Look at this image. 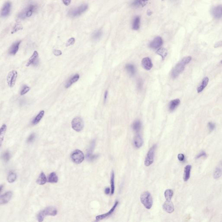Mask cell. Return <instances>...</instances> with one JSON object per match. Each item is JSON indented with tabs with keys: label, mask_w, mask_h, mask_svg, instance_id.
I'll return each mask as SVG.
<instances>
[{
	"label": "cell",
	"mask_w": 222,
	"mask_h": 222,
	"mask_svg": "<svg viewBox=\"0 0 222 222\" xmlns=\"http://www.w3.org/2000/svg\"><path fill=\"white\" fill-rule=\"evenodd\" d=\"M191 59L192 57L191 56H187L183 57L180 62L176 64L171 72V76L173 78H176L183 72L185 66L190 63Z\"/></svg>",
	"instance_id": "6da1fadb"
},
{
	"label": "cell",
	"mask_w": 222,
	"mask_h": 222,
	"mask_svg": "<svg viewBox=\"0 0 222 222\" xmlns=\"http://www.w3.org/2000/svg\"><path fill=\"white\" fill-rule=\"evenodd\" d=\"M57 214V210L54 207L46 208L40 212L37 215V219L39 222L43 221L44 218L48 216H55Z\"/></svg>",
	"instance_id": "7a4b0ae2"
},
{
	"label": "cell",
	"mask_w": 222,
	"mask_h": 222,
	"mask_svg": "<svg viewBox=\"0 0 222 222\" xmlns=\"http://www.w3.org/2000/svg\"><path fill=\"white\" fill-rule=\"evenodd\" d=\"M141 202L144 207L150 209L152 207L153 201L151 194L148 191H145L141 194L140 196Z\"/></svg>",
	"instance_id": "3957f363"
},
{
	"label": "cell",
	"mask_w": 222,
	"mask_h": 222,
	"mask_svg": "<svg viewBox=\"0 0 222 222\" xmlns=\"http://www.w3.org/2000/svg\"><path fill=\"white\" fill-rule=\"evenodd\" d=\"M37 8V6L34 4H31L28 7L23 10L18 15L19 18L24 19L27 17H29L31 16L32 14L35 11Z\"/></svg>",
	"instance_id": "277c9868"
},
{
	"label": "cell",
	"mask_w": 222,
	"mask_h": 222,
	"mask_svg": "<svg viewBox=\"0 0 222 222\" xmlns=\"http://www.w3.org/2000/svg\"><path fill=\"white\" fill-rule=\"evenodd\" d=\"M18 76L17 71L12 70L8 73L6 78L7 84L10 88H12L14 86Z\"/></svg>",
	"instance_id": "5b68a950"
},
{
	"label": "cell",
	"mask_w": 222,
	"mask_h": 222,
	"mask_svg": "<svg viewBox=\"0 0 222 222\" xmlns=\"http://www.w3.org/2000/svg\"><path fill=\"white\" fill-rule=\"evenodd\" d=\"M88 6L87 4H83L77 8L71 9L68 12L69 16L72 17H76L82 14L86 11L88 9Z\"/></svg>",
	"instance_id": "8992f818"
},
{
	"label": "cell",
	"mask_w": 222,
	"mask_h": 222,
	"mask_svg": "<svg viewBox=\"0 0 222 222\" xmlns=\"http://www.w3.org/2000/svg\"><path fill=\"white\" fill-rule=\"evenodd\" d=\"M72 128L77 132H80L83 130L84 126V122L80 117H76L72 121Z\"/></svg>",
	"instance_id": "52a82bcc"
},
{
	"label": "cell",
	"mask_w": 222,
	"mask_h": 222,
	"mask_svg": "<svg viewBox=\"0 0 222 222\" xmlns=\"http://www.w3.org/2000/svg\"><path fill=\"white\" fill-rule=\"evenodd\" d=\"M156 148V145H154L148 151L145 159V165L146 166H149L153 163L154 161V152Z\"/></svg>",
	"instance_id": "ba28073f"
},
{
	"label": "cell",
	"mask_w": 222,
	"mask_h": 222,
	"mask_svg": "<svg viewBox=\"0 0 222 222\" xmlns=\"http://www.w3.org/2000/svg\"><path fill=\"white\" fill-rule=\"evenodd\" d=\"M71 158L74 163L77 164H81L84 159V155L82 151L77 149L72 153Z\"/></svg>",
	"instance_id": "9c48e42d"
},
{
	"label": "cell",
	"mask_w": 222,
	"mask_h": 222,
	"mask_svg": "<svg viewBox=\"0 0 222 222\" xmlns=\"http://www.w3.org/2000/svg\"><path fill=\"white\" fill-rule=\"evenodd\" d=\"M39 54L36 50H35L33 53V54L30 57L28 60V62L26 64L27 67H29L30 65H33L36 66L39 63Z\"/></svg>",
	"instance_id": "30bf717a"
},
{
	"label": "cell",
	"mask_w": 222,
	"mask_h": 222,
	"mask_svg": "<svg viewBox=\"0 0 222 222\" xmlns=\"http://www.w3.org/2000/svg\"><path fill=\"white\" fill-rule=\"evenodd\" d=\"M118 204H119V201H116L115 202L114 205L113 206L112 208H111V209L109 211V212H107L106 214L98 216H97V217H96V221H102V220H103V219H105V218H107L108 216H110L114 212V210H115V209L117 208Z\"/></svg>",
	"instance_id": "8fae6325"
},
{
	"label": "cell",
	"mask_w": 222,
	"mask_h": 222,
	"mask_svg": "<svg viewBox=\"0 0 222 222\" xmlns=\"http://www.w3.org/2000/svg\"><path fill=\"white\" fill-rule=\"evenodd\" d=\"M163 44V40L160 37H155L149 44V47L151 48L156 49L159 48Z\"/></svg>",
	"instance_id": "7c38bea8"
},
{
	"label": "cell",
	"mask_w": 222,
	"mask_h": 222,
	"mask_svg": "<svg viewBox=\"0 0 222 222\" xmlns=\"http://www.w3.org/2000/svg\"><path fill=\"white\" fill-rule=\"evenodd\" d=\"M13 194L11 191H8L3 194L1 195L0 197V204L1 205L8 203L12 198Z\"/></svg>",
	"instance_id": "4fadbf2b"
},
{
	"label": "cell",
	"mask_w": 222,
	"mask_h": 222,
	"mask_svg": "<svg viewBox=\"0 0 222 222\" xmlns=\"http://www.w3.org/2000/svg\"><path fill=\"white\" fill-rule=\"evenodd\" d=\"M212 14L216 19H220L222 17V5L216 6L212 9Z\"/></svg>",
	"instance_id": "5bb4252c"
},
{
	"label": "cell",
	"mask_w": 222,
	"mask_h": 222,
	"mask_svg": "<svg viewBox=\"0 0 222 222\" xmlns=\"http://www.w3.org/2000/svg\"><path fill=\"white\" fill-rule=\"evenodd\" d=\"M21 41H18L13 43L9 50L8 53L10 55L14 56L18 52L19 49V46L21 44Z\"/></svg>",
	"instance_id": "9a60e30c"
},
{
	"label": "cell",
	"mask_w": 222,
	"mask_h": 222,
	"mask_svg": "<svg viewBox=\"0 0 222 222\" xmlns=\"http://www.w3.org/2000/svg\"><path fill=\"white\" fill-rule=\"evenodd\" d=\"M141 64L144 69L146 70H150L153 66V63H152L151 59L148 57L144 58L141 61Z\"/></svg>",
	"instance_id": "2e32d148"
},
{
	"label": "cell",
	"mask_w": 222,
	"mask_h": 222,
	"mask_svg": "<svg viewBox=\"0 0 222 222\" xmlns=\"http://www.w3.org/2000/svg\"><path fill=\"white\" fill-rule=\"evenodd\" d=\"M10 8H11V3L9 2H6L2 9L1 12V17H8L10 13Z\"/></svg>",
	"instance_id": "e0dca14e"
},
{
	"label": "cell",
	"mask_w": 222,
	"mask_h": 222,
	"mask_svg": "<svg viewBox=\"0 0 222 222\" xmlns=\"http://www.w3.org/2000/svg\"><path fill=\"white\" fill-rule=\"evenodd\" d=\"M163 209L167 213L171 214L174 211V206L171 201H166L163 205Z\"/></svg>",
	"instance_id": "ac0fdd59"
},
{
	"label": "cell",
	"mask_w": 222,
	"mask_h": 222,
	"mask_svg": "<svg viewBox=\"0 0 222 222\" xmlns=\"http://www.w3.org/2000/svg\"><path fill=\"white\" fill-rule=\"evenodd\" d=\"M148 2V0H134L131 3V6L134 8L144 7L147 5Z\"/></svg>",
	"instance_id": "d6986e66"
},
{
	"label": "cell",
	"mask_w": 222,
	"mask_h": 222,
	"mask_svg": "<svg viewBox=\"0 0 222 222\" xmlns=\"http://www.w3.org/2000/svg\"><path fill=\"white\" fill-rule=\"evenodd\" d=\"M79 77H80V76H79V74H77V73L75 74L74 76H72V77L68 81H67V83L65 84V88H66V89H68L69 87H70L73 84L75 83H76V82H77V81H78Z\"/></svg>",
	"instance_id": "ffe728a7"
},
{
	"label": "cell",
	"mask_w": 222,
	"mask_h": 222,
	"mask_svg": "<svg viewBox=\"0 0 222 222\" xmlns=\"http://www.w3.org/2000/svg\"><path fill=\"white\" fill-rule=\"evenodd\" d=\"M134 145L137 148H140L143 144V140L140 134H138L134 137Z\"/></svg>",
	"instance_id": "44dd1931"
},
{
	"label": "cell",
	"mask_w": 222,
	"mask_h": 222,
	"mask_svg": "<svg viewBox=\"0 0 222 222\" xmlns=\"http://www.w3.org/2000/svg\"><path fill=\"white\" fill-rule=\"evenodd\" d=\"M209 81V78L208 77H205L203 79L200 85V86L197 88V93H201L205 89L208 84Z\"/></svg>",
	"instance_id": "7402d4cb"
},
{
	"label": "cell",
	"mask_w": 222,
	"mask_h": 222,
	"mask_svg": "<svg viewBox=\"0 0 222 222\" xmlns=\"http://www.w3.org/2000/svg\"><path fill=\"white\" fill-rule=\"evenodd\" d=\"M222 175V161L220 162L215 169L214 173V179H218Z\"/></svg>",
	"instance_id": "603a6c76"
},
{
	"label": "cell",
	"mask_w": 222,
	"mask_h": 222,
	"mask_svg": "<svg viewBox=\"0 0 222 222\" xmlns=\"http://www.w3.org/2000/svg\"><path fill=\"white\" fill-rule=\"evenodd\" d=\"M180 99H174L170 102L169 105V110L170 112H173L176 109L180 104Z\"/></svg>",
	"instance_id": "cb8c5ba5"
},
{
	"label": "cell",
	"mask_w": 222,
	"mask_h": 222,
	"mask_svg": "<svg viewBox=\"0 0 222 222\" xmlns=\"http://www.w3.org/2000/svg\"><path fill=\"white\" fill-rule=\"evenodd\" d=\"M191 168L192 166L190 165H187L184 168V174H183V179L184 181H187L189 179L190 177Z\"/></svg>",
	"instance_id": "d4e9b609"
},
{
	"label": "cell",
	"mask_w": 222,
	"mask_h": 222,
	"mask_svg": "<svg viewBox=\"0 0 222 222\" xmlns=\"http://www.w3.org/2000/svg\"><path fill=\"white\" fill-rule=\"evenodd\" d=\"M44 114H45V111L44 110L40 111L39 113L36 116L35 118L32 121V125H36L38 124L43 118Z\"/></svg>",
	"instance_id": "484cf974"
},
{
	"label": "cell",
	"mask_w": 222,
	"mask_h": 222,
	"mask_svg": "<svg viewBox=\"0 0 222 222\" xmlns=\"http://www.w3.org/2000/svg\"><path fill=\"white\" fill-rule=\"evenodd\" d=\"M37 183L39 185H43L47 183V179L46 175L43 172H41L37 180Z\"/></svg>",
	"instance_id": "4316f807"
},
{
	"label": "cell",
	"mask_w": 222,
	"mask_h": 222,
	"mask_svg": "<svg viewBox=\"0 0 222 222\" xmlns=\"http://www.w3.org/2000/svg\"><path fill=\"white\" fill-rule=\"evenodd\" d=\"M141 18L139 16H136L134 19L132 23V29L134 30H137L140 27Z\"/></svg>",
	"instance_id": "83f0119b"
},
{
	"label": "cell",
	"mask_w": 222,
	"mask_h": 222,
	"mask_svg": "<svg viewBox=\"0 0 222 222\" xmlns=\"http://www.w3.org/2000/svg\"><path fill=\"white\" fill-rule=\"evenodd\" d=\"M125 69L127 71L131 76H133L136 72L135 66L132 64H127L126 65Z\"/></svg>",
	"instance_id": "f1b7e54d"
},
{
	"label": "cell",
	"mask_w": 222,
	"mask_h": 222,
	"mask_svg": "<svg viewBox=\"0 0 222 222\" xmlns=\"http://www.w3.org/2000/svg\"><path fill=\"white\" fill-rule=\"evenodd\" d=\"M58 181V177L55 172H52L49 176L48 181L50 183H56Z\"/></svg>",
	"instance_id": "f546056e"
},
{
	"label": "cell",
	"mask_w": 222,
	"mask_h": 222,
	"mask_svg": "<svg viewBox=\"0 0 222 222\" xmlns=\"http://www.w3.org/2000/svg\"><path fill=\"white\" fill-rule=\"evenodd\" d=\"M7 129V126L6 124H3L2 125L1 128V132H0V142H1V146L2 143L4 139V136L6 133V130Z\"/></svg>",
	"instance_id": "4dcf8cb0"
},
{
	"label": "cell",
	"mask_w": 222,
	"mask_h": 222,
	"mask_svg": "<svg viewBox=\"0 0 222 222\" xmlns=\"http://www.w3.org/2000/svg\"><path fill=\"white\" fill-rule=\"evenodd\" d=\"M132 129L134 132L138 133L140 131L141 124L139 120H136L134 122L132 125Z\"/></svg>",
	"instance_id": "1f68e13d"
},
{
	"label": "cell",
	"mask_w": 222,
	"mask_h": 222,
	"mask_svg": "<svg viewBox=\"0 0 222 222\" xmlns=\"http://www.w3.org/2000/svg\"><path fill=\"white\" fill-rule=\"evenodd\" d=\"M111 195H113L114 194V173L113 170H112L111 174Z\"/></svg>",
	"instance_id": "d6a6232c"
},
{
	"label": "cell",
	"mask_w": 222,
	"mask_h": 222,
	"mask_svg": "<svg viewBox=\"0 0 222 222\" xmlns=\"http://www.w3.org/2000/svg\"><path fill=\"white\" fill-rule=\"evenodd\" d=\"M173 195V191L172 190L167 189L165 191V196L166 201H171Z\"/></svg>",
	"instance_id": "836d02e7"
},
{
	"label": "cell",
	"mask_w": 222,
	"mask_h": 222,
	"mask_svg": "<svg viewBox=\"0 0 222 222\" xmlns=\"http://www.w3.org/2000/svg\"><path fill=\"white\" fill-rule=\"evenodd\" d=\"M17 179V175L15 173L10 172L8 176V181L10 183H12L16 181Z\"/></svg>",
	"instance_id": "e575fe53"
},
{
	"label": "cell",
	"mask_w": 222,
	"mask_h": 222,
	"mask_svg": "<svg viewBox=\"0 0 222 222\" xmlns=\"http://www.w3.org/2000/svg\"><path fill=\"white\" fill-rule=\"evenodd\" d=\"M103 32L100 30H97L94 32L92 35V37L94 40H97L99 39L102 37Z\"/></svg>",
	"instance_id": "d590c367"
},
{
	"label": "cell",
	"mask_w": 222,
	"mask_h": 222,
	"mask_svg": "<svg viewBox=\"0 0 222 222\" xmlns=\"http://www.w3.org/2000/svg\"><path fill=\"white\" fill-rule=\"evenodd\" d=\"M158 54L159 55L162 57V58L164 59L167 55L168 52L167 50L164 48H161L157 51Z\"/></svg>",
	"instance_id": "8d00e7d4"
},
{
	"label": "cell",
	"mask_w": 222,
	"mask_h": 222,
	"mask_svg": "<svg viewBox=\"0 0 222 222\" xmlns=\"http://www.w3.org/2000/svg\"><path fill=\"white\" fill-rule=\"evenodd\" d=\"M22 28L23 27H22L21 24L19 23H16L15 24L14 28H13V29L11 31V34H14L17 31H19V30L22 29Z\"/></svg>",
	"instance_id": "74e56055"
},
{
	"label": "cell",
	"mask_w": 222,
	"mask_h": 222,
	"mask_svg": "<svg viewBox=\"0 0 222 222\" xmlns=\"http://www.w3.org/2000/svg\"><path fill=\"white\" fill-rule=\"evenodd\" d=\"M30 90V87L27 86V85H25V86H23V88L22 89L21 91V92H20V95L21 96H23V95H25L28 92H29Z\"/></svg>",
	"instance_id": "f35d334b"
},
{
	"label": "cell",
	"mask_w": 222,
	"mask_h": 222,
	"mask_svg": "<svg viewBox=\"0 0 222 222\" xmlns=\"http://www.w3.org/2000/svg\"><path fill=\"white\" fill-rule=\"evenodd\" d=\"M2 158L3 160V161L5 162H8L10 160V155L8 151H6L3 154L2 156Z\"/></svg>",
	"instance_id": "ab89813d"
},
{
	"label": "cell",
	"mask_w": 222,
	"mask_h": 222,
	"mask_svg": "<svg viewBox=\"0 0 222 222\" xmlns=\"http://www.w3.org/2000/svg\"><path fill=\"white\" fill-rule=\"evenodd\" d=\"M75 43V38H73V37H71V38H70L67 41L66 44H65V46L66 47H69V46H72V45H73Z\"/></svg>",
	"instance_id": "60d3db41"
},
{
	"label": "cell",
	"mask_w": 222,
	"mask_h": 222,
	"mask_svg": "<svg viewBox=\"0 0 222 222\" xmlns=\"http://www.w3.org/2000/svg\"><path fill=\"white\" fill-rule=\"evenodd\" d=\"M35 134L34 133H32L29 136L28 138V139H27V142L28 143H31V142H33L35 138Z\"/></svg>",
	"instance_id": "b9f144b4"
},
{
	"label": "cell",
	"mask_w": 222,
	"mask_h": 222,
	"mask_svg": "<svg viewBox=\"0 0 222 222\" xmlns=\"http://www.w3.org/2000/svg\"><path fill=\"white\" fill-rule=\"evenodd\" d=\"M208 127L210 131L212 132L215 128V124L212 122H209L208 124Z\"/></svg>",
	"instance_id": "7bdbcfd3"
},
{
	"label": "cell",
	"mask_w": 222,
	"mask_h": 222,
	"mask_svg": "<svg viewBox=\"0 0 222 222\" xmlns=\"http://www.w3.org/2000/svg\"><path fill=\"white\" fill-rule=\"evenodd\" d=\"M143 81H142V79H139L138 80V82H137V87H138V90H140L142 89V87H143Z\"/></svg>",
	"instance_id": "ee69618b"
},
{
	"label": "cell",
	"mask_w": 222,
	"mask_h": 222,
	"mask_svg": "<svg viewBox=\"0 0 222 222\" xmlns=\"http://www.w3.org/2000/svg\"><path fill=\"white\" fill-rule=\"evenodd\" d=\"M53 54L54 55L56 56V57H59V56H61L62 54V52L60 50H54L53 51Z\"/></svg>",
	"instance_id": "f6af8a7d"
},
{
	"label": "cell",
	"mask_w": 222,
	"mask_h": 222,
	"mask_svg": "<svg viewBox=\"0 0 222 222\" xmlns=\"http://www.w3.org/2000/svg\"><path fill=\"white\" fill-rule=\"evenodd\" d=\"M207 156V154H206V152H201L196 157V159H200V158H201L203 157H206Z\"/></svg>",
	"instance_id": "bcb514c9"
},
{
	"label": "cell",
	"mask_w": 222,
	"mask_h": 222,
	"mask_svg": "<svg viewBox=\"0 0 222 222\" xmlns=\"http://www.w3.org/2000/svg\"><path fill=\"white\" fill-rule=\"evenodd\" d=\"M177 158L180 161H184L185 157H184V155L182 154H179L177 156Z\"/></svg>",
	"instance_id": "7dc6e473"
},
{
	"label": "cell",
	"mask_w": 222,
	"mask_h": 222,
	"mask_svg": "<svg viewBox=\"0 0 222 222\" xmlns=\"http://www.w3.org/2000/svg\"><path fill=\"white\" fill-rule=\"evenodd\" d=\"M222 41H219L218 42L216 43L215 44L214 47V48H219V47H222Z\"/></svg>",
	"instance_id": "c3c4849f"
},
{
	"label": "cell",
	"mask_w": 222,
	"mask_h": 222,
	"mask_svg": "<svg viewBox=\"0 0 222 222\" xmlns=\"http://www.w3.org/2000/svg\"><path fill=\"white\" fill-rule=\"evenodd\" d=\"M62 1H63V3L65 5H66V6H68L70 3L71 0H62Z\"/></svg>",
	"instance_id": "681fc988"
},
{
	"label": "cell",
	"mask_w": 222,
	"mask_h": 222,
	"mask_svg": "<svg viewBox=\"0 0 222 222\" xmlns=\"http://www.w3.org/2000/svg\"><path fill=\"white\" fill-rule=\"evenodd\" d=\"M110 192V188H106L105 189V194H109Z\"/></svg>",
	"instance_id": "f907efd6"
},
{
	"label": "cell",
	"mask_w": 222,
	"mask_h": 222,
	"mask_svg": "<svg viewBox=\"0 0 222 222\" xmlns=\"http://www.w3.org/2000/svg\"><path fill=\"white\" fill-rule=\"evenodd\" d=\"M108 92L107 91H106L105 92L104 94V103H105L106 102V100H107V97H108Z\"/></svg>",
	"instance_id": "816d5d0a"
},
{
	"label": "cell",
	"mask_w": 222,
	"mask_h": 222,
	"mask_svg": "<svg viewBox=\"0 0 222 222\" xmlns=\"http://www.w3.org/2000/svg\"><path fill=\"white\" fill-rule=\"evenodd\" d=\"M152 12L151 10H148V11L147 14L148 15H152Z\"/></svg>",
	"instance_id": "f5cc1de1"
},
{
	"label": "cell",
	"mask_w": 222,
	"mask_h": 222,
	"mask_svg": "<svg viewBox=\"0 0 222 222\" xmlns=\"http://www.w3.org/2000/svg\"><path fill=\"white\" fill-rule=\"evenodd\" d=\"M3 188V185H1V190H0V191H1V192H2V189Z\"/></svg>",
	"instance_id": "db71d44e"
},
{
	"label": "cell",
	"mask_w": 222,
	"mask_h": 222,
	"mask_svg": "<svg viewBox=\"0 0 222 222\" xmlns=\"http://www.w3.org/2000/svg\"><path fill=\"white\" fill-rule=\"evenodd\" d=\"M221 64H222V60H221Z\"/></svg>",
	"instance_id": "11a10c76"
},
{
	"label": "cell",
	"mask_w": 222,
	"mask_h": 222,
	"mask_svg": "<svg viewBox=\"0 0 222 222\" xmlns=\"http://www.w3.org/2000/svg\"><path fill=\"white\" fill-rule=\"evenodd\" d=\"M162 1H164V0H162Z\"/></svg>",
	"instance_id": "9f6ffc18"
}]
</instances>
